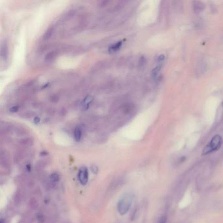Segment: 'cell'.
Returning a JSON list of instances; mask_svg holds the SVG:
<instances>
[{"mask_svg": "<svg viewBox=\"0 0 223 223\" xmlns=\"http://www.w3.org/2000/svg\"><path fill=\"white\" fill-rule=\"evenodd\" d=\"M51 101H52V102H57L58 100V96H57L53 95V96H51Z\"/></svg>", "mask_w": 223, "mask_h": 223, "instance_id": "obj_14", "label": "cell"}, {"mask_svg": "<svg viewBox=\"0 0 223 223\" xmlns=\"http://www.w3.org/2000/svg\"><path fill=\"white\" fill-rule=\"evenodd\" d=\"M58 54V51H56V50H55V51H52L50 52L49 53H48L47 55H46V56H45V60L46 62H52V61L54 60V59L56 58V57Z\"/></svg>", "mask_w": 223, "mask_h": 223, "instance_id": "obj_6", "label": "cell"}, {"mask_svg": "<svg viewBox=\"0 0 223 223\" xmlns=\"http://www.w3.org/2000/svg\"><path fill=\"white\" fill-rule=\"evenodd\" d=\"M223 141V137H221V135H215L210 141V143L204 147L202 152V155L204 156V155H209L210 153L218 151L220 149V147H221Z\"/></svg>", "mask_w": 223, "mask_h": 223, "instance_id": "obj_2", "label": "cell"}, {"mask_svg": "<svg viewBox=\"0 0 223 223\" xmlns=\"http://www.w3.org/2000/svg\"><path fill=\"white\" fill-rule=\"evenodd\" d=\"M160 69H161V66H158L156 67L153 69V71H152V76H153V79H157L159 71H160Z\"/></svg>", "mask_w": 223, "mask_h": 223, "instance_id": "obj_10", "label": "cell"}, {"mask_svg": "<svg viewBox=\"0 0 223 223\" xmlns=\"http://www.w3.org/2000/svg\"><path fill=\"white\" fill-rule=\"evenodd\" d=\"M40 120H41V119H40V118L39 117H35L34 118V119H33V122L35 124H38L40 122Z\"/></svg>", "mask_w": 223, "mask_h": 223, "instance_id": "obj_16", "label": "cell"}, {"mask_svg": "<svg viewBox=\"0 0 223 223\" xmlns=\"http://www.w3.org/2000/svg\"><path fill=\"white\" fill-rule=\"evenodd\" d=\"M134 196L131 193L124 194L122 198L119 200L118 204V211L120 214L124 215L128 211L131 204L133 203Z\"/></svg>", "mask_w": 223, "mask_h": 223, "instance_id": "obj_1", "label": "cell"}, {"mask_svg": "<svg viewBox=\"0 0 223 223\" xmlns=\"http://www.w3.org/2000/svg\"><path fill=\"white\" fill-rule=\"evenodd\" d=\"M122 42L121 41H118L117 43H115V44H114V45H111V47H109V48L108 49V51L109 52V53H115L116 52H117V51L120 49V47H121L122 46Z\"/></svg>", "mask_w": 223, "mask_h": 223, "instance_id": "obj_8", "label": "cell"}, {"mask_svg": "<svg viewBox=\"0 0 223 223\" xmlns=\"http://www.w3.org/2000/svg\"><path fill=\"white\" fill-rule=\"evenodd\" d=\"M91 170H92V171L94 173H96L98 172V168H97L95 165H94V166H92L91 167Z\"/></svg>", "mask_w": 223, "mask_h": 223, "instance_id": "obj_15", "label": "cell"}, {"mask_svg": "<svg viewBox=\"0 0 223 223\" xmlns=\"http://www.w3.org/2000/svg\"><path fill=\"white\" fill-rule=\"evenodd\" d=\"M53 31H54V27H53V26L49 27V28L47 29V31L45 32L44 35H43V41H47V40H49V39L51 37V36L52 35Z\"/></svg>", "mask_w": 223, "mask_h": 223, "instance_id": "obj_9", "label": "cell"}, {"mask_svg": "<svg viewBox=\"0 0 223 223\" xmlns=\"http://www.w3.org/2000/svg\"><path fill=\"white\" fill-rule=\"evenodd\" d=\"M74 138L76 141H79L81 139L82 134V129L80 126H77L74 130Z\"/></svg>", "mask_w": 223, "mask_h": 223, "instance_id": "obj_5", "label": "cell"}, {"mask_svg": "<svg viewBox=\"0 0 223 223\" xmlns=\"http://www.w3.org/2000/svg\"><path fill=\"white\" fill-rule=\"evenodd\" d=\"M158 223H166V218L165 217L161 218V219L160 220V221L158 222Z\"/></svg>", "mask_w": 223, "mask_h": 223, "instance_id": "obj_18", "label": "cell"}, {"mask_svg": "<svg viewBox=\"0 0 223 223\" xmlns=\"http://www.w3.org/2000/svg\"><path fill=\"white\" fill-rule=\"evenodd\" d=\"M18 109H19V106L14 105L10 108V111L12 112V113H15V112L17 111Z\"/></svg>", "mask_w": 223, "mask_h": 223, "instance_id": "obj_12", "label": "cell"}, {"mask_svg": "<svg viewBox=\"0 0 223 223\" xmlns=\"http://www.w3.org/2000/svg\"><path fill=\"white\" fill-rule=\"evenodd\" d=\"M8 55V48L6 42H2L1 45V57L3 59H7Z\"/></svg>", "mask_w": 223, "mask_h": 223, "instance_id": "obj_7", "label": "cell"}, {"mask_svg": "<svg viewBox=\"0 0 223 223\" xmlns=\"http://www.w3.org/2000/svg\"><path fill=\"white\" fill-rule=\"evenodd\" d=\"M94 100V98L92 96H86V98H84V100L82 102V109L84 110H87L88 108L90 107V105L92 104V102Z\"/></svg>", "mask_w": 223, "mask_h": 223, "instance_id": "obj_4", "label": "cell"}, {"mask_svg": "<svg viewBox=\"0 0 223 223\" xmlns=\"http://www.w3.org/2000/svg\"><path fill=\"white\" fill-rule=\"evenodd\" d=\"M78 178L80 183L82 185H85L88 180V169L86 167H82L79 170L78 173Z\"/></svg>", "mask_w": 223, "mask_h": 223, "instance_id": "obj_3", "label": "cell"}, {"mask_svg": "<svg viewBox=\"0 0 223 223\" xmlns=\"http://www.w3.org/2000/svg\"><path fill=\"white\" fill-rule=\"evenodd\" d=\"M51 181H52L53 182H57V181H58L59 179H60V177H59V175L58 173H52V174L51 175Z\"/></svg>", "mask_w": 223, "mask_h": 223, "instance_id": "obj_11", "label": "cell"}, {"mask_svg": "<svg viewBox=\"0 0 223 223\" xmlns=\"http://www.w3.org/2000/svg\"><path fill=\"white\" fill-rule=\"evenodd\" d=\"M164 59H165L164 55H163V54L160 55V56H158V61H160V62H161V61L164 60Z\"/></svg>", "mask_w": 223, "mask_h": 223, "instance_id": "obj_17", "label": "cell"}, {"mask_svg": "<svg viewBox=\"0 0 223 223\" xmlns=\"http://www.w3.org/2000/svg\"><path fill=\"white\" fill-rule=\"evenodd\" d=\"M37 220H38V221L39 223H43L44 222V217H43V216L42 215V214H38L37 216Z\"/></svg>", "mask_w": 223, "mask_h": 223, "instance_id": "obj_13", "label": "cell"}]
</instances>
